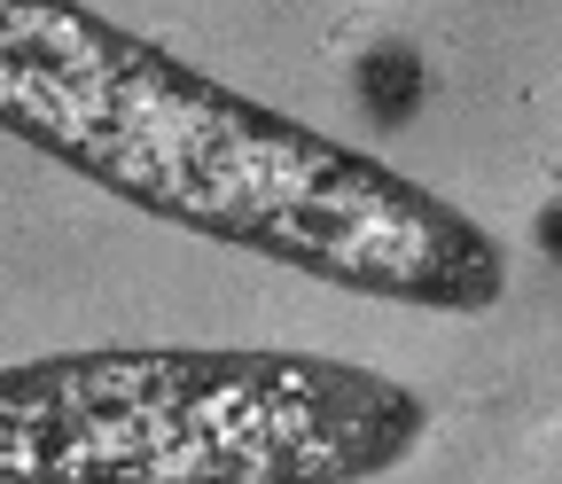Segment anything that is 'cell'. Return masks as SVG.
<instances>
[{
  "label": "cell",
  "instance_id": "cell-3",
  "mask_svg": "<svg viewBox=\"0 0 562 484\" xmlns=\"http://www.w3.org/2000/svg\"><path fill=\"white\" fill-rule=\"evenodd\" d=\"M531 243H539V258L562 266V195H547L539 212H531Z\"/></svg>",
  "mask_w": 562,
  "mask_h": 484
},
{
  "label": "cell",
  "instance_id": "cell-2",
  "mask_svg": "<svg viewBox=\"0 0 562 484\" xmlns=\"http://www.w3.org/2000/svg\"><path fill=\"white\" fill-rule=\"evenodd\" d=\"M414 383L250 344H94L0 368V484H368L414 461Z\"/></svg>",
  "mask_w": 562,
  "mask_h": 484
},
{
  "label": "cell",
  "instance_id": "cell-1",
  "mask_svg": "<svg viewBox=\"0 0 562 484\" xmlns=\"http://www.w3.org/2000/svg\"><path fill=\"white\" fill-rule=\"evenodd\" d=\"M0 133L195 243L351 297L422 313H492L508 297V258L461 203L235 94L87 0H0Z\"/></svg>",
  "mask_w": 562,
  "mask_h": 484
}]
</instances>
